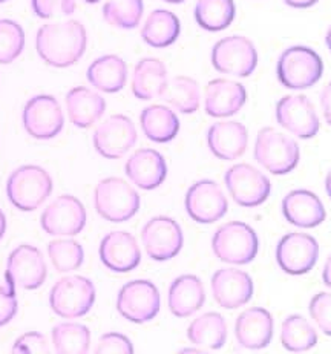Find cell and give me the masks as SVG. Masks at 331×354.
Segmentation results:
<instances>
[{"label": "cell", "mask_w": 331, "mask_h": 354, "mask_svg": "<svg viewBox=\"0 0 331 354\" xmlns=\"http://www.w3.org/2000/svg\"><path fill=\"white\" fill-rule=\"evenodd\" d=\"M88 46V32L79 20L44 25L36 35L40 59L54 68H68L79 62Z\"/></svg>", "instance_id": "obj_1"}, {"label": "cell", "mask_w": 331, "mask_h": 354, "mask_svg": "<svg viewBox=\"0 0 331 354\" xmlns=\"http://www.w3.org/2000/svg\"><path fill=\"white\" fill-rule=\"evenodd\" d=\"M323 62L314 49L294 45L279 55L276 75L279 83L287 89H308L322 79Z\"/></svg>", "instance_id": "obj_2"}, {"label": "cell", "mask_w": 331, "mask_h": 354, "mask_svg": "<svg viewBox=\"0 0 331 354\" xmlns=\"http://www.w3.org/2000/svg\"><path fill=\"white\" fill-rule=\"evenodd\" d=\"M51 194L53 178L40 166H20L6 181V195L10 203L22 212L39 209Z\"/></svg>", "instance_id": "obj_3"}, {"label": "cell", "mask_w": 331, "mask_h": 354, "mask_svg": "<svg viewBox=\"0 0 331 354\" xmlns=\"http://www.w3.org/2000/svg\"><path fill=\"white\" fill-rule=\"evenodd\" d=\"M140 195L128 181L109 176L95 186L94 206L97 214L111 223H124L140 210Z\"/></svg>", "instance_id": "obj_4"}, {"label": "cell", "mask_w": 331, "mask_h": 354, "mask_svg": "<svg viewBox=\"0 0 331 354\" xmlns=\"http://www.w3.org/2000/svg\"><path fill=\"white\" fill-rule=\"evenodd\" d=\"M255 160L273 175H287L298 167L301 151L285 133L274 127H263L255 141Z\"/></svg>", "instance_id": "obj_5"}, {"label": "cell", "mask_w": 331, "mask_h": 354, "mask_svg": "<svg viewBox=\"0 0 331 354\" xmlns=\"http://www.w3.org/2000/svg\"><path fill=\"white\" fill-rule=\"evenodd\" d=\"M258 247L256 232L241 221L223 224L212 236L214 254L225 264H250L256 258Z\"/></svg>", "instance_id": "obj_6"}, {"label": "cell", "mask_w": 331, "mask_h": 354, "mask_svg": "<svg viewBox=\"0 0 331 354\" xmlns=\"http://www.w3.org/2000/svg\"><path fill=\"white\" fill-rule=\"evenodd\" d=\"M95 302L94 282L84 276H65L59 279L49 293V307L65 319H77L88 315Z\"/></svg>", "instance_id": "obj_7"}, {"label": "cell", "mask_w": 331, "mask_h": 354, "mask_svg": "<svg viewBox=\"0 0 331 354\" xmlns=\"http://www.w3.org/2000/svg\"><path fill=\"white\" fill-rule=\"evenodd\" d=\"M48 267L44 254L37 247L22 244L14 249L6 261L5 282L12 292L16 288L37 290L45 284Z\"/></svg>", "instance_id": "obj_8"}, {"label": "cell", "mask_w": 331, "mask_h": 354, "mask_svg": "<svg viewBox=\"0 0 331 354\" xmlns=\"http://www.w3.org/2000/svg\"><path fill=\"white\" fill-rule=\"evenodd\" d=\"M161 296L149 279H133L120 288L117 311L133 324H146L160 313Z\"/></svg>", "instance_id": "obj_9"}, {"label": "cell", "mask_w": 331, "mask_h": 354, "mask_svg": "<svg viewBox=\"0 0 331 354\" xmlns=\"http://www.w3.org/2000/svg\"><path fill=\"white\" fill-rule=\"evenodd\" d=\"M212 65L221 74L249 77L258 66V53L245 35H229L212 48Z\"/></svg>", "instance_id": "obj_10"}, {"label": "cell", "mask_w": 331, "mask_h": 354, "mask_svg": "<svg viewBox=\"0 0 331 354\" xmlns=\"http://www.w3.org/2000/svg\"><path fill=\"white\" fill-rule=\"evenodd\" d=\"M224 183L234 201L243 207H258L270 196V180L247 162H239L227 169Z\"/></svg>", "instance_id": "obj_11"}, {"label": "cell", "mask_w": 331, "mask_h": 354, "mask_svg": "<svg viewBox=\"0 0 331 354\" xmlns=\"http://www.w3.org/2000/svg\"><path fill=\"white\" fill-rule=\"evenodd\" d=\"M22 123L28 136L36 140H51L65 127V115L57 98L41 94L28 100L22 112Z\"/></svg>", "instance_id": "obj_12"}, {"label": "cell", "mask_w": 331, "mask_h": 354, "mask_svg": "<svg viewBox=\"0 0 331 354\" xmlns=\"http://www.w3.org/2000/svg\"><path fill=\"white\" fill-rule=\"evenodd\" d=\"M274 257L284 273L301 276L308 273L318 263L319 244L312 235L292 232L279 239Z\"/></svg>", "instance_id": "obj_13"}, {"label": "cell", "mask_w": 331, "mask_h": 354, "mask_svg": "<svg viewBox=\"0 0 331 354\" xmlns=\"http://www.w3.org/2000/svg\"><path fill=\"white\" fill-rule=\"evenodd\" d=\"M274 117L284 127L301 140H310L318 136L321 129L318 112L307 95L293 94L281 98L274 111Z\"/></svg>", "instance_id": "obj_14"}, {"label": "cell", "mask_w": 331, "mask_h": 354, "mask_svg": "<svg viewBox=\"0 0 331 354\" xmlns=\"http://www.w3.org/2000/svg\"><path fill=\"white\" fill-rule=\"evenodd\" d=\"M88 221L83 203L73 195H62L49 204L40 216V224L48 235L75 236Z\"/></svg>", "instance_id": "obj_15"}, {"label": "cell", "mask_w": 331, "mask_h": 354, "mask_svg": "<svg viewBox=\"0 0 331 354\" xmlns=\"http://www.w3.org/2000/svg\"><path fill=\"white\" fill-rule=\"evenodd\" d=\"M142 241L147 257L158 263L177 257L185 244L180 224L171 216H153L144 224Z\"/></svg>", "instance_id": "obj_16"}, {"label": "cell", "mask_w": 331, "mask_h": 354, "mask_svg": "<svg viewBox=\"0 0 331 354\" xmlns=\"http://www.w3.org/2000/svg\"><path fill=\"white\" fill-rule=\"evenodd\" d=\"M187 215L198 224L220 221L229 210V203L220 184L212 180H200L189 187L185 200Z\"/></svg>", "instance_id": "obj_17"}, {"label": "cell", "mask_w": 331, "mask_h": 354, "mask_svg": "<svg viewBox=\"0 0 331 354\" xmlns=\"http://www.w3.org/2000/svg\"><path fill=\"white\" fill-rule=\"evenodd\" d=\"M137 129L132 120L117 114L104 120L94 132V147L103 158L117 160L128 153L137 143Z\"/></svg>", "instance_id": "obj_18"}, {"label": "cell", "mask_w": 331, "mask_h": 354, "mask_svg": "<svg viewBox=\"0 0 331 354\" xmlns=\"http://www.w3.org/2000/svg\"><path fill=\"white\" fill-rule=\"evenodd\" d=\"M214 299L225 310L244 307L253 297L252 276L239 268H220L210 281Z\"/></svg>", "instance_id": "obj_19"}, {"label": "cell", "mask_w": 331, "mask_h": 354, "mask_svg": "<svg viewBox=\"0 0 331 354\" xmlns=\"http://www.w3.org/2000/svg\"><path fill=\"white\" fill-rule=\"evenodd\" d=\"M100 261L103 266L115 273H129L142 263V250L135 236L129 232H111L102 239Z\"/></svg>", "instance_id": "obj_20"}, {"label": "cell", "mask_w": 331, "mask_h": 354, "mask_svg": "<svg viewBox=\"0 0 331 354\" xmlns=\"http://www.w3.org/2000/svg\"><path fill=\"white\" fill-rule=\"evenodd\" d=\"M247 100V91L244 84L229 80H210L204 94V109L214 118H225L238 114Z\"/></svg>", "instance_id": "obj_21"}, {"label": "cell", "mask_w": 331, "mask_h": 354, "mask_svg": "<svg viewBox=\"0 0 331 354\" xmlns=\"http://www.w3.org/2000/svg\"><path fill=\"white\" fill-rule=\"evenodd\" d=\"M283 215L296 227L313 229L325 221L327 212L321 198L312 190L296 189L284 196Z\"/></svg>", "instance_id": "obj_22"}, {"label": "cell", "mask_w": 331, "mask_h": 354, "mask_svg": "<svg viewBox=\"0 0 331 354\" xmlns=\"http://www.w3.org/2000/svg\"><path fill=\"white\" fill-rule=\"evenodd\" d=\"M247 127L235 120L214 123L207 131L209 151L223 161H234L243 157L247 151Z\"/></svg>", "instance_id": "obj_23"}, {"label": "cell", "mask_w": 331, "mask_h": 354, "mask_svg": "<svg viewBox=\"0 0 331 354\" xmlns=\"http://www.w3.org/2000/svg\"><path fill=\"white\" fill-rule=\"evenodd\" d=\"M274 322L269 310L252 307L236 317L235 336L238 344L247 350L265 348L272 342Z\"/></svg>", "instance_id": "obj_24"}, {"label": "cell", "mask_w": 331, "mask_h": 354, "mask_svg": "<svg viewBox=\"0 0 331 354\" xmlns=\"http://www.w3.org/2000/svg\"><path fill=\"white\" fill-rule=\"evenodd\" d=\"M128 178L143 190H153L164 183L167 165L163 155L155 149H138L124 166Z\"/></svg>", "instance_id": "obj_25"}, {"label": "cell", "mask_w": 331, "mask_h": 354, "mask_svg": "<svg viewBox=\"0 0 331 354\" xmlns=\"http://www.w3.org/2000/svg\"><path fill=\"white\" fill-rule=\"evenodd\" d=\"M206 302V290L202 281L195 274H182L169 287L167 306L171 313L177 317H189Z\"/></svg>", "instance_id": "obj_26"}, {"label": "cell", "mask_w": 331, "mask_h": 354, "mask_svg": "<svg viewBox=\"0 0 331 354\" xmlns=\"http://www.w3.org/2000/svg\"><path fill=\"white\" fill-rule=\"evenodd\" d=\"M66 109L71 123L80 129H88L100 120L106 111V102L98 92L77 86L66 94Z\"/></svg>", "instance_id": "obj_27"}, {"label": "cell", "mask_w": 331, "mask_h": 354, "mask_svg": "<svg viewBox=\"0 0 331 354\" xmlns=\"http://www.w3.org/2000/svg\"><path fill=\"white\" fill-rule=\"evenodd\" d=\"M167 82L169 75L164 63L153 57H144L133 69L132 94L143 102L160 98Z\"/></svg>", "instance_id": "obj_28"}, {"label": "cell", "mask_w": 331, "mask_h": 354, "mask_svg": "<svg viewBox=\"0 0 331 354\" xmlns=\"http://www.w3.org/2000/svg\"><path fill=\"white\" fill-rule=\"evenodd\" d=\"M88 82L97 91L115 94L120 92L128 82V66L126 62L115 54L102 55L95 59L88 68Z\"/></svg>", "instance_id": "obj_29"}, {"label": "cell", "mask_w": 331, "mask_h": 354, "mask_svg": "<svg viewBox=\"0 0 331 354\" xmlns=\"http://www.w3.org/2000/svg\"><path fill=\"white\" fill-rule=\"evenodd\" d=\"M140 124L146 138L160 145L172 141L180 132L177 114L163 104H152L144 108L140 115Z\"/></svg>", "instance_id": "obj_30"}, {"label": "cell", "mask_w": 331, "mask_h": 354, "mask_svg": "<svg viewBox=\"0 0 331 354\" xmlns=\"http://www.w3.org/2000/svg\"><path fill=\"white\" fill-rule=\"evenodd\" d=\"M187 339L201 350H220L227 341V322L223 315L209 311L189 325Z\"/></svg>", "instance_id": "obj_31"}, {"label": "cell", "mask_w": 331, "mask_h": 354, "mask_svg": "<svg viewBox=\"0 0 331 354\" xmlns=\"http://www.w3.org/2000/svg\"><path fill=\"white\" fill-rule=\"evenodd\" d=\"M181 32L180 19L169 10H155L146 19L142 30L144 44L152 48H167L178 40Z\"/></svg>", "instance_id": "obj_32"}, {"label": "cell", "mask_w": 331, "mask_h": 354, "mask_svg": "<svg viewBox=\"0 0 331 354\" xmlns=\"http://www.w3.org/2000/svg\"><path fill=\"white\" fill-rule=\"evenodd\" d=\"M160 98L181 114H195L201 102L200 86L196 80L190 79V77L177 75L167 82Z\"/></svg>", "instance_id": "obj_33"}, {"label": "cell", "mask_w": 331, "mask_h": 354, "mask_svg": "<svg viewBox=\"0 0 331 354\" xmlns=\"http://www.w3.org/2000/svg\"><path fill=\"white\" fill-rule=\"evenodd\" d=\"M234 0H198L195 5V20L202 30L210 32L224 31L235 20Z\"/></svg>", "instance_id": "obj_34"}, {"label": "cell", "mask_w": 331, "mask_h": 354, "mask_svg": "<svg viewBox=\"0 0 331 354\" xmlns=\"http://www.w3.org/2000/svg\"><path fill=\"white\" fill-rule=\"evenodd\" d=\"M281 342L288 351H308L318 344V333L304 316L290 315L281 327Z\"/></svg>", "instance_id": "obj_35"}, {"label": "cell", "mask_w": 331, "mask_h": 354, "mask_svg": "<svg viewBox=\"0 0 331 354\" xmlns=\"http://www.w3.org/2000/svg\"><path fill=\"white\" fill-rule=\"evenodd\" d=\"M54 350L62 354H83L89 351L91 331L79 322H60L51 333Z\"/></svg>", "instance_id": "obj_36"}, {"label": "cell", "mask_w": 331, "mask_h": 354, "mask_svg": "<svg viewBox=\"0 0 331 354\" xmlns=\"http://www.w3.org/2000/svg\"><path fill=\"white\" fill-rule=\"evenodd\" d=\"M143 0H108L103 6V19L120 30H133L142 22Z\"/></svg>", "instance_id": "obj_37"}, {"label": "cell", "mask_w": 331, "mask_h": 354, "mask_svg": "<svg viewBox=\"0 0 331 354\" xmlns=\"http://www.w3.org/2000/svg\"><path fill=\"white\" fill-rule=\"evenodd\" d=\"M48 257L59 273L79 270L84 261V250L75 239H54L48 244Z\"/></svg>", "instance_id": "obj_38"}, {"label": "cell", "mask_w": 331, "mask_h": 354, "mask_svg": "<svg viewBox=\"0 0 331 354\" xmlns=\"http://www.w3.org/2000/svg\"><path fill=\"white\" fill-rule=\"evenodd\" d=\"M25 48V31L17 22L0 19V65H8L20 57Z\"/></svg>", "instance_id": "obj_39"}, {"label": "cell", "mask_w": 331, "mask_h": 354, "mask_svg": "<svg viewBox=\"0 0 331 354\" xmlns=\"http://www.w3.org/2000/svg\"><path fill=\"white\" fill-rule=\"evenodd\" d=\"M308 311L323 335L331 336V293L319 292L310 301Z\"/></svg>", "instance_id": "obj_40"}, {"label": "cell", "mask_w": 331, "mask_h": 354, "mask_svg": "<svg viewBox=\"0 0 331 354\" xmlns=\"http://www.w3.org/2000/svg\"><path fill=\"white\" fill-rule=\"evenodd\" d=\"M32 11L40 19L71 16L75 11V0H31Z\"/></svg>", "instance_id": "obj_41"}, {"label": "cell", "mask_w": 331, "mask_h": 354, "mask_svg": "<svg viewBox=\"0 0 331 354\" xmlns=\"http://www.w3.org/2000/svg\"><path fill=\"white\" fill-rule=\"evenodd\" d=\"M94 351L98 354H131L133 345L131 339L122 333H106L98 339Z\"/></svg>", "instance_id": "obj_42"}, {"label": "cell", "mask_w": 331, "mask_h": 354, "mask_svg": "<svg viewBox=\"0 0 331 354\" xmlns=\"http://www.w3.org/2000/svg\"><path fill=\"white\" fill-rule=\"evenodd\" d=\"M11 350L12 353H48L49 345L45 335L37 331H30L19 336Z\"/></svg>", "instance_id": "obj_43"}, {"label": "cell", "mask_w": 331, "mask_h": 354, "mask_svg": "<svg viewBox=\"0 0 331 354\" xmlns=\"http://www.w3.org/2000/svg\"><path fill=\"white\" fill-rule=\"evenodd\" d=\"M17 310L19 302L16 292H12L6 286H0V327L8 325L17 315Z\"/></svg>", "instance_id": "obj_44"}, {"label": "cell", "mask_w": 331, "mask_h": 354, "mask_svg": "<svg viewBox=\"0 0 331 354\" xmlns=\"http://www.w3.org/2000/svg\"><path fill=\"white\" fill-rule=\"evenodd\" d=\"M321 108L325 123L331 126V82L327 83L321 92Z\"/></svg>", "instance_id": "obj_45"}, {"label": "cell", "mask_w": 331, "mask_h": 354, "mask_svg": "<svg viewBox=\"0 0 331 354\" xmlns=\"http://www.w3.org/2000/svg\"><path fill=\"white\" fill-rule=\"evenodd\" d=\"M319 0H284V3L292 6V8H298V10H305V8H312L313 5L318 3Z\"/></svg>", "instance_id": "obj_46"}, {"label": "cell", "mask_w": 331, "mask_h": 354, "mask_svg": "<svg viewBox=\"0 0 331 354\" xmlns=\"http://www.w3.org/2000/svg\"><path fill=\"white\" fill-rule=\"evenodd\" d=\"M322 279H323V284H325L328 288H331V254L327 258L325 266H323Z\"/></svg>", "instance_id": "obj_47"}, {"label": "cell", "mask_w": 331, "mask_h": 354, "mask_svg": "<svg viewBox=\"0 0 331 354\" xmlns=\"http://www.w3.org/2000/svg\"><path fill=\"white\" fill-rule=\"evenodd\" d=\"M5 232H6V218L2 209H0V239L5 236Z\"/></svg>", "instance_id": "obj_48"}, {"label": "cell", "mask_w": 331, "mask_h": 354, "mask_svg": "<svg viewBox=\"0 0 331 354\" xmlns=\"http://www.w3.org/2000/svg\"><path fill=\"white\" fill-rule=\"evenodd\" d=\"M325 192H327L328 198L331 200V169H330V172L325 176Z\"/></svg>", "instance_id": "obj_49"}, {"label": "cell", "mask_w": 331, "mask_h": 354, "mask_svg": "<svg viewBox=\"0 0 331 354\" xmlns=\"http://www.w3.org/2000/svg\"><path fill=\"white\" fill-rule=\"evenodd\" d=\"M325 44H327V48L330 49V53H331V26L328 28V31L325 34Z\"/></svg>", "instance_id": "obj_50"}, {"label": "cell", "mask_w": 331, "mask_h": 354, "mask_svg": "<svg viewBox=\"0 0 331 354\" xmlns=\"http://www.w3.org/2000/svg\"><path fill=\"white\" fill-rule=\"evenodd\" d=\"M163 2H167V3H182V2H186V0H163Z\"/></svg>", "instance_id": "obj_51"}, {"label": "cell", "mask_w": 331, "mask_h": 354, "mask_svg": "<svg viewBox=\"0 0 331 354\" xmlns=\"http://www.w3.org/2000/svg\"><path fill=\"white\" fill-rule=\"evenodd\" d=\"M84 3H89V5H94V3H98L100 2V0H83Z\"/></svg>", "instance_id": "obj_52"}, {"label": "cell", "mask_w": 331, "mask_h": 354, "mask_svg": "<svg viewBox=\"0 0 331 354\" xmlns=\"http://www.w3.org/2000/svg\"><path fill=\"white\" fill-rule=\"evenodd\" d=\"M3 2H6V0H0V3H3Z\"/></svg>", "instance_id": "obj_53"}]
</instances>
